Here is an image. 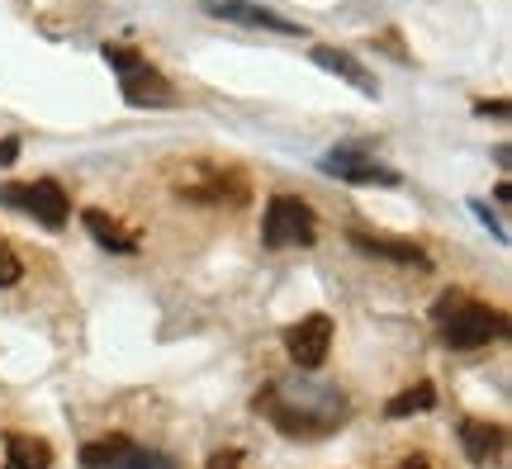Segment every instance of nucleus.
Returning <instances> with one entry per match:
<instances>
[{
    "mask_svg": "<svg viewBox=\"0 0 512 469\" xmlns=\"http://www.w3.org/2000/svg\"><path fill=\"white\" fill-rule=\"evenodd\" d=\"M318 171L337 176V181H347V185H399V171L380 166L375 157L356 152V147H332L328 157L318 162Z\"/></svg>",
    "mask_w": 512,
    "mask_h": 469,
    "instance_id": "8",
    "label": "nucleus"
},
{
    "mask_svg": "<svg viewBox=\"0 0 512 469\" xmlns=\"http://www.w3.org/2000/svg\"><path fill=\"white\" fill-rule=\"evenodd\" d=\"M105 62H110L114 76H119L124 105H133V109H171L176 105V86H171L138 48H128V43H105Z\"/></svg>",
    "mask_w": 512,
    "mask_h": 469,
    "instance_id": "3",
    "label": "nucleus"
},
{
    "mask_svg": "<svg viewBox=\"0 0 512 469\" xmlns=\"http://www.w3.org/2000/svg\"><path fill=\"white\" fill-rule=\"evenodd\" d=\"M81 465H86V469H176V465H171V455L143 451V446H133L128 436H105V441H91V446L81 451Z\"/></svg>",
    "mask_w": 512,
    "mask_h": 469,
    "instance_id": "6",
    "label": "nucleus"
},
{
    "mask_svg": "<svg viewBox=\"0 0 512 469\" xmlns=\"http://www.w3.org/2000/svg\"><path fill=\"white\" fill-rule=\"evenodd\" d=\"M81 223H86V233H91L100 247L124 252V256L138 252V233H133V228H124V223H119L114 214H105V209H86V214H81Z\"/></svg>",
    "mask_w": 512,
    "mask_h": 469,
    "instance_id": "14",
    "label": "nucleus"
},
{
    "mask_svg": "<svg viewBox=\"0 0 512 469\" xmlns=\"http://www.w3.org/2000/svg\"><path fill=\"white\" fill-rule=\"evenodd\" d=\"M437 327H441V342L451 351H479V346H489L494 337L508 332V318L489 304L465 299V294H446L437 304Z\"/></svg>",
    "mask_w": 512,
    "mask_h": 469,
    "instance_id": "2",
    "label": "nucleus"
},
{
    "mask_svg": "<svg viewBox=\"0 0 512 469\" xmlns=\"http://www.w3.org/2000/svg\"><path fill=\"white\" fill-rule=\"evenodd\" d=\"M0 199L10 204V209H19V214H29L34 223H43V228H62L67 223V190L57 181H29V185H5L0 190Z\"/></svg>",
    "mask_w": 512,
    "mask_h": 469,
    "instance_id": "5",
    "label": "nucleus"
},
{
    "mask_svg": "<svg viewBox=\"0 0 512 469\" xmlns=\"http://www.w3.org/2000/svg\"><path fill=\"white\" fill-rule=\"evenodd\" d=\"M261 237H266V247H313L318 242V218H313V209L304 204V199L294 195H275L271 204H266V228H261Z\"/></svg>",
    "mask_w": 512,
    "mask_h": 469,
    "instance_id": "4",
    "label": "nucleus"
},
{
    "mask_svg": "<svg viewBox=\"0 0 512 469\" xmlns=\"http://www.w3.org/2000/svg\"><path fill=\"white\" fill-rule=\"evenodd\" d=\"M204 10L219 15V19H233V24H247V29H271V34H290V38L304 34V24L275 15V10H266V5H252V0H209Z\"/></svg>",
    "mask_w": 512,
    "mask_h": 469,
    "instance_id": "10",
    "label": "nucleus"
},
{
    "mask_svg": "<svg viewBox=\"0 0 512 469\" xmlns=\"http://www.w3.org/2000/svg\"><path fill=\"white\" fill-rule=\"evenodd\" d=\"M209 469H242V451H233V446H228V451H214L209 455Z\"/></svg>",
    "mask_w": 512,
    "mask_h": 469,
    "instance_id": "18",
    "label": "nucleus"
},
{
    "mask_svg": "<svg viewBox=\"0 0 512 469\" xmlns=\"http://www.w3.org/2000/svg\"><path fill=\"white\" fill-rule=\"evenodd\" d=\"M460 441H465V455L475 465H494L498 455L508 451V432L498 422H465L460 427Z\"/></svg>",
    "mask_w": 512,
    "mask_h": 469,
    "instance_id": "13",
    "label": "nucleus"
},
{
    "mask_svg": "<svg viewBox=\"0 0 512 469\" xmlns=\"http://www.w3.org/2000/svg\"><path fill=\"white\" fill-rule=\"evenodd\" d=\"M351 247L370 256H384V261H399V266H418V271H432V261L418 242H399V237H370V233H351Z\"/></svg>",
    "mask_w": 512,
    "mask_h": 469,
    "instance_id": "12",
    "label": "nucleus"
},
{
    "mask_svg": "<svg viewBox=\"0 0 512 469\" xmlns=\"http://www.w3.org/2000/svg\"><path fill=\"white\" fill-rule=\"evenodd\" d=\"M19 275H24V266H19V256L0 242V289H10V285H19Z\"/></svg>",
    "mask_w": 512,
    "mask_h": 469,
    "instance_id": "17",
    "label": "nucleus"
},
{
    "mask_svg": "<svg viewBox=\"0 0 512 469\" xmlns=\"http://www.w3.org/2000/svg\"><path fill=\"white\" fill-rule=\"evenodd\" d=\"M5 469H53V446L29 432H5Z\"/></svg>",
    "mask_w": 512,
    "mask_h": 469,
    "instance_id": "15",
    "label": "nucleus"
},
{
    "mask_svg": "<svg viewBox=\"0 0 512 469\" xmlns=\"http://www.w3.org/2000/svg\"><path fill=\"white\" fill-rule=\"evenodd\" d=\"M181 199L190 204H242L247 199V181L238 171H219V166H200L190 181H181Z\"/></svg>",
    "mask_w": 512,
    "mask_h": 469,
    "instance_id": "9",
    "label": "nucleus"
},
{
    "mask_svg": "<svg viewBox=\"0 0 512 469\" xmlns=\"http://www.w3.org/2000/svg\"><path fill=\"white\" fill-rule=\"evenodd\" d=\"M427 408H437V389L432 384H413V389H403L384 403V413L389 417H408V413H427Z\"/></svg>",
    "mask_w": 512,
    "mask_h": 469,
    "instance_id": "16",
    "label": "nucleus"
},
{
    "mask_svg": "<svg viewBox=\"0 0 512 469\" xmlns=\"http://www.w3.org/2000/svg\"><path fill=\"white\" fill-rule=\"evenodd\" d=\"M19 157V138H0V166H15Z\"/></svg>",
    "mask_w": 512,
    "mask_h": 469,
    "instance_id": "19",
    "label": "nucleus"
},
{
    "mask_svg": "<svg viewBox=\"0 0 512 469\" xmlns=\"http://www.w3.org/2000/svg\"><path fill=\"white\" fill-rule=\"evenodd\" d=\"M399 469H432V465H427V460H422V455H413V460H403Z\"/></svg>",
    "mask_w": 512,
    "mask_h": 469,
    "instance_id": "21",
    "label": "nucleus"
},
{
    "mask_svg": "<svg viewBox=\"0 0 512 469\" xmlns=\"http://www.w3.org/2000/svg\"><path fill=\"white\" fill-rule=\"evenodd\" d=\"M313 62H318V67H323V72L342 76V81H347L351 91L370 95V100H375V95H380V86H375V76H370L366 67H361V62H356V57L347 53V48H328V43H318V48H313Z\"/></svg>",
    "mask_w": 512,
    "mask_h": 469,
    "instance_id": "11",
    "label": "nucleus"
},
{
    "mask_svg": "<svg viewBox=\"0 0 512 469\" xmlns=\"http://www.w3.org/2000/svg\"><path fill=\"white\" fill-rule=\"evenodd\" d=\"M285 351L299 370H318L332 351V318L328 313H309L294 327H285Z\"/></svg>",
    "mask_w": 512,
    "mask_h": 469,
    "instance_id": "7",
    "label": "nucleus"
},
{
    "mask_svg": "<svg viewBox=\"0 0 512 469\" xmlns=\"http://www.w3.org/2000/svg\"><path fill=\"white\" fill-rule=\"evenodd\" d=\"M479 114H494V119H508V100H479Z\"/></svg>",
    "mask_w": 512,
    "mask_h": 469,
    "instance_id": "20",
    "label": "nucleus"
},
{
    "mask_svg": "<svg viewBox=\"0 0 512 469\" xmlns=\"http://www.w3.org/2000/svg\"><path fill=\"white\" fill-rule=\"evenodd\" d=\"M256 413L285 436H328L351 417V403L337 384L271 379V384L256 394Z\"/></svg>",
    "mask_w": 512,
    "mask_h": 469,
    "instance_id": "1",
    "label": "nucleus"
}]
</instances>
